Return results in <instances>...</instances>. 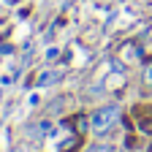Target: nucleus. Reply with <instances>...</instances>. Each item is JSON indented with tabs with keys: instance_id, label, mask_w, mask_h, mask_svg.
Masks as SVG:
<instances>
[{
	"instance_id": "f257e3e1",
	"label": "nucleus",
	"mask_w": 152,
	"mask_h": 152,
	"mask_svg": "<svg viewBox=\"0 0 152 152\" xmlns=\"http://www.w3.org/2000/svg\"><path fill=\"white\" fill-rule=\"evenodd\" d=\"M120 122V106L117 103H103L92 111L90 117V130L98 133V136H103V133H109L114 125Z\"/></svg>"
},
{
	"instance_id": "f03ea898",
	"label": "nucleus",
	"mask_w": 152,
	"mask_h": 152,
	"mask_svg": "<svg viewBox=\"0 0 152 152\" xmlns=\"http://www.w3.org/2000/svg\"><path fill=\"white\" fill-rule=\"evenodd\" d=\"M139 54H141V49H139L136 44H125L122 52H120V57H122L125 63H136V60H139Z\"/></svg>"
},
{
	"instance_id": "7ed1b4c3",
	"label": "nucleus",
	"mask_w": 152,
	"mask_h": 152,
	"mask_svg": "<svg viewBox=\"0 0 152 152\" xmlns=\"http://www.w3.org/2000/svg\"><path fill=\"white\" fill-rule=\"evenodd\" d=\"M57 79H60V71H41V73H38V87L54 84Z\"/></svg>"
},
{
	"instance_id": "20e7f679",
	"label": "nucleus",
	"mask_w": 152,
	"mask_h": 152,
	"mask_svg": "<svg viewBox=\"0 0 152 152\" xmlns=\"http://www.w3.org/2000/svg\"><path fill=\"white\" fill-rule=\"evenodd\" d=\"M87 152H114V149H111V144H92Z\"/></svg>"
},
{
	"instance_id": "39448f33",
	"label": "nucleus",
	"mask_w": 152,
	"mask_h": 152,
	"mask_svg": "<svg viewBox=\"0 0 152 152\" xmlns=\"http://www.w3.org/2000/svg\"><path fill=\"white\" fill-rule=\"evenodd\" d=\"M144 79H147V84H152V63H149L147 71H144Z\"/></svg>"
},
{
	"instance_id": "423d86ee",
	"label": "nucleus",
	"mask_w": 152,
	"mask_h": 152,
	"mask_svg": "<svg viewBox=\"0 0 152 152\" xmlns=\"http://www.w3.org/2000/svg\"><path fill=\"white\" fill-rule=\"evenodd\" d=\"M149 152H152V147H149Z\"/></svg>"
}]
</instances>
